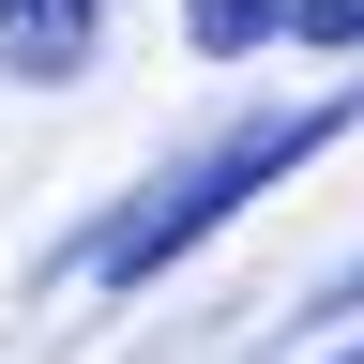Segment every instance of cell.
<instances>
[{
  "instance_id": "obj_5",
  "label": "cell",
  "mask_w": 364,
  "mask_h": 364,
  "mask_svg": "<svg viewBox=\"0 0 364 364\" xmlns=\"http://www.w3.org/2000/svg\"><path fill=\"white\" fill-rule=\"evenodd\" d=\"M349 304H364V258H349V273H334V289H318V318H349Z\"/></svg>"
},
{
  "instance_id": "obj_3",
  "label": "cell",
  "mask_w": 364,
  "mask_h": 364,
  "mask_svg": "<svg viewBox=\"0 0 364 364\" xmlns=\"http://www.w3.org/2000/svg\"><path fill=\"white\" fill-rule=\"evenodd\" d=\"M182 46H198V61H243V46H289V0H182Z\"/></svg>"
},
{
  "instance_id": "obj_4",
  "label": "cell",
  "mask_w": 364,
  "mask_h": 364,
  "mask_svg": "<svg viewBox=\"0 0 364 364\" xmlns=\"http://www.w3.org/2000/svg\"><path fill=\"white\" fill-rule=\"evenodd\" d=\"M289 46H318V61H349V46H364V0H289Z\"/></svg>"
},
{
  "instance_id": "obj_2",
  "label": "cell",
  "mask_w": 364,
  "mask_h": 364,
  "mask_svg": "<svg viewBox=\"0 0 364 364\" xmlns=\"http://www.w3.org/2000/svg\"><path fill=\"white\" fill-rule=\"evenodd\" d=\"M91 46H107V0H0V76L16 91L91 76Z\"/></svg>"
},
{
  "instance_id": "obj_6",
  "label": "cell",
  "mask_w": 364,
  "mask_h": 364,
  "mask_svg": "<svg viewBox=\"0 0 364 364\" xmlns=\"http://www.w3.org/2000/svg\"><path fill=\"white\" fill-rule=\"evenodd\" d=\"M334 364H364V349H334Z\"/></svg>"
},
{
  "instance_id": "obj_1",
  "label": "cell",
  "mask_w": 364,
  "mask_h": 364,
  "mask_svg": "<svg viewBox=\"0 0 364 364\" xmlns=\"http://www.w3.org/2000/svg\"><path fill=\"white\" fill-rule=\"evenodd\" d=\"M349 122H364V76L304 91V107H243L228 136H198L182 167H152V182H136V198H122V213L91 228V243H76V289H152V273H167V258H198V243H213V228L243 213V198L304 182V167L334 152Z\"/></svg>"
}]
</instances>
